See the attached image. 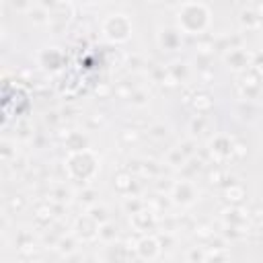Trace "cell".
Returning a JSON list of instances; mask_svg holds the SVG:
<instances>
[{
  "label": "cell",
  "mask_w": 263,
  "mask_h": 263,
  "mask_svg": "<svg viewBox=\"0 0 263 263\" xmlns=\"http://www.w3.org/2000/svg\"><path fill=\"white\" fill-rule=\"evenodd\" d=\"M58 2H60V0H37V6L45 8L47 12H51V10L58 6Z\"/></svg>",
  "instance_id": "cell-45"
},
{
  "label": "cell",
  "mask_w": 263,
  "mask_h": 263,
  "mask_svg": "<svg viewBox=\"0 0 263 263\" xmlns=\"http://www.w3.org/2000/svg\"><path fill=\"white\" fill-rule=\"evenodd\" d=\"M72 2H76V4H82V6H88L92 0H72Z\"/></svg>",
  "instance_id": "cell-49"
},
{
  "label": "cell",
  "mask_w": 263,
  "mask_h": 263,
  "mask_svg": "<svg viewBox=\"0 0 263 263\" xmlns=\"http://www.w3.org/2000/svg\"><path fill=\"white\" fill-rule=\"evenodd\" d=\"M37 64L47 72H60L66 66V55L58 47H43L37 53Z\"/></svg>",
  "instance_id": "cell-9"
},
{
  "label": "cell",
  "mask_w": 263,
  "mask_h": 263,
  "mask_svg": "<svg viewBox=\"0 0 263 263\" xmlns=\"http://www.w3.org/2000/svg\"><path fill=\"white\" fill-rule=\"evenodd\" d=\"M78 238L74 236V232H70V234H66V236H60V240L55 242V249L64 255V257H70L76 249H78Z\"/></svg>",
  "instance_id": "cell-23"
},
{
  "label": "cell",
  "mask_w": 263,
  "mask_h": 263,
  "mask_svg": "<svg viewBox=\"0 0 263 263\" xmlns=\"http://www.w3.org/2000/svg\"><path fill=\"white\" fill-rule=\"evenodd\" d=\"M70 191L64 187V185H60V187H53L51 191H49V201H53V203H64L66 205V201L70 199Z\"/></svg>",
  "instance_id": "cell-34"
},
{
  "label": "cell",
  "mask_w": 263,
  "mask_h": 263,
  "mask_svg": "<svg viewBox=\"0 0 263 263\" xmlns=\"http://www.w3.org/2000/svg\"><path fill=\"white\" fill-rule=\"evenodd\" d=\"M251 214L249 210H245L242 205H228L222 210V222L230 224V226H242V228H251L249 226Z\"/></svg>",
  "instance_id": "cell-16"
},
{
  "label": "cell",
  "mask_w": 263,
  "mask_h": 263,
  "mask_svg": "<svg viewBox=\"0 0 263 263\" xmlns=\"http://www.w3.org/2000/svg\"><path fill=\"white\" fill-rule=\"evenodd\" d=\"M166 68H168L171 78H173L177 84H179V82H185V80H187V76H189V68H187V64H185V62H181V60L171 62Z\"/></svg>",
  "instance_id": "cell-25"
},
{
  "label": "cell",
  "mask_w": 263,
  "mask_h": 263,
  "mask_svg": "<svg viewBox=\"0 0 263 263\" xmlns=\"http://www.w3.org/2000/svg\"><path fill=\"white\" fill-rule=\"evenodd\" d=\"M253 70L263 78V58L259 55V58H253Z\"/></svg>",
  "instance_id": "cell-46"
},
{
  "label": "cell",
  "mask_w": 263,
  "mask_h": 263,
  "mask_svg": "<svg viewBox=\"0 0 263 263\" xmlns=\"http://www.w3.org/2000/svg\"><path fill=\"white\" fill-rule=\"evenodd\" d=\"M72 232L80 242H95L99 240V222H95L88 214L78 216L72 224Z\"/></svg>",
  "instance_id": "cell-8"
},
{
  "label": "cell",
  "mask_w": 263,
  "mask_h": 263,
  "mask_svg": "<svg viewBox=\"0 0 263 263\" xmlns=\"http://www.w3.org/2000/svg\"><path fill=\"white\" fill-rule=\"evenodd\" d=\"M168 197H171V201H173L175 205H179V208H189V205H193V203L197 201L199 191H197V187H195L193 181L181 179V181H175V183H173V189H171Z\"/></svg>",
  "instance_id": "cell-5"
},
{
  "label": "cell",
  "mask_w": 263,
  "mask_h": 263,
  "mask_svg": "<svg viewBox=\"0 0 263 263\" xmlns=\"http://www.w3.org/2000/svg\"><path fill=\"white\" fill-rule=\"evenodd\" d=\"M212 25V10L201 0H185L177 8V29L183 35H203Z\"/></svg>",
  "instance_id": "cell-1"
},
{
  "label": "cell",
  "mask_w": 263,
  "mask_h": 263,
  "mask_svg": "<svg viewBox=\"0 0 263 263\" xmlns=\"http://www.w3.org/2000/svg\"><path fill=\"white\" fill-rule=\"evenodd\" d=\"M205 179L210 185H222V181H226V175H224L222 166H218V162H216L214 166H210L205 171Z\"/></svg>",
  "instance_id": "cell-31"
},
{
  "label": "cell",
  "mask_w": 263,
  "mask_h": 263,
  "mask_svg": "<svg viewBox=\"0 0 263 263\" xmlns=\"http://www.w3.org/2000/svg\"><path fill=\"white\" fill-rule=\"evenodd\" d=\"M0 154H2V160L4 162H10L12 158H16V150H12V144L8 142V140H2V144H0Z\"/></svg>",
  "instance_id": "cell-41"
},
{
  "label": "cell",
  "mask_w": 263,
  "mask_h": 263,
  "mask_svg": "<svg viewBox=\"0 0 263 263\" xmlns=\"http://www.w3.org/2000/svg\"><path fill=\"white\" fill-rule=\"evenodd\" d=\"M234 144H236L234 138H230L228 134H216L208 142V152H210L214 162L224 164V162L234 158Z\"/></svg>",
  "instance_id": "cell-4"
},
{
  "label": "cell",
  "mask_w": 263,
  "mask_h": 263,
  "mask_svg": "<svg viewBox=\"0 0 263 263\" xmlns=\"http://www.w3.org/2000/svg\"><path fill=\"white\" fill-rule=\"evenodd\" d=\"M199 168H201V160H199V158L193 154V156H189V158H187V162H185V164H183L179 171H181L185 177H193V175H195Z\"/></svg>",
  "instance_id": "cell-33"
},
{
  "label": "cell",
  "mask_w": 263,
  "mask_h": 263,
  "mask_svg": "<svg viewBox=\"0 0 263 263\" xmlns=\"http://www.w3.org/2000/svg\"><path fill=\"white\" fill-rule=\"evenodd\" d=\"M55 218V210L51 205V201H39L33 210V220L39 224V226H47L51 224Z\"/></svg>",
  "instance_id": "cell-19"
},
{
  "label": "cell",
  "mask_w": 263,
  "mask_h": 263,
  "mask_svg": "<svg viewBox=\"0 0 263 263\" xmlns=\"http://www.w3.org/2000/svg\"><path fill=\"white\" fill-rule=\"evenodd\" d=\"M187 152L181 148V146H175V148H171L168 152H166V156H164V162L171 166V168H181L185 162H187Z\"/></svg>",
  "instance_id": "cell-22"
},
{
  "label": "cell",
  "mask_w": 263,
  "mask_h": 263,
  "mask_svg": "<svg viewBox=\"0 0 263 263\" xmlns=\"http://www.w3.org/2000/svg\"><path fill=\"white\" fill-rule=\"evenodd\" d=\"M107 261H129V259H138L136 251L129 245H115L111 242V247H107Z\"/></svg>",
  "instance_id": "cell-18"
},
{
  "label": "cell",
  "mask_w": 263,
  "mask_h": 263,
  "mask_svg": "<svg viewBox=\"0 0 263 263\" xmlns=\"http://www.w3.org/2000/svg\"><path fill=\"white\" fill-rule=\"evenodd\" d=\"M181 35L183 33L177 27H162L156 33V43L162 51H177V49H181V43H183Z\"/></svg>",
  "instance_id": "cell-12"
},
{
  "label": "cell",
  "mask_w": 263,
  "mask_h": 263,
  "mask_svg": "<svg viewBox=\"0 0 263 263\" xmlns=\"http://www.w3.org/2000/svg\"><path fill=\"white\" fill-rule=\"evenodd\" d=\"M134 251H136V257L140 261H156L160 257V253H162V242H160V238L156 234L146 232L136 240Z\"/></svg>",
  "instance_id": "cell-6"
},
{
  "label": "cell",
  "mask_w": 263,
  "mask_h": 263,
  "mask_svg": "<svg viewBox=\"0 0 263 263\" xmlns=\"http://www.w3.org/2000/svg\"><path fill=\"white\" fill-rule=\"evenodd\" d=\"M146 203L140 199V197H136V195H125V201H123V210L127 212V214H134V212H138V210H142Z\"/></svg>",
  "instance_id": "cell-38"
},
{
  "label": "cell",
  "mask_w": 263,
  "mask_h": 263,
  "mask_svg": "<svg viewBox=\"0 0 263 263\" xmlns=\"http://www.w3.org/2000/svg\"><path fill=\"white\" fill-rule=\"evenodd\" d=\"M187 261H205V247H201V249H197V247H193L189 253H187Z\"/></svg>",
  "instance_id": "cell-42"
},
{
  "label": "cell",
  "mask_w": 263,
  "mask_h": 263,
  "mask_svg": "<svg viewBox=\"0 0 263 263\" xmlns=\"http://www.w3.org/2000/svg\"><path fill=\"white\" fill-rule=\"evenodd\" d=\"M64 146H66L68 152L82 150V148H88V138H86L82 132H70V134L64 138Z\"/></svg>",
  "instance_id": "cell-21"
},
{
  "label": "cell",
  "mask_w": 263,
  "mask_h": 263,
  "mask_svg": "<svg viewBox=\"0 0 263 263\" xmlns=\"http://www.w3.org/2000/svg\"><path fill=\"white\" fill-rule=\"evenodd\" d=\"M251 111H255V107H253V101H247V103H242V105H240V109H238V113H240V117H242V119H253Z\"/></svg>",
  "instance_id": "cell-43"
},
{
  "label": "cell",
  "mask_w": 263,
  "mask_h": 263,
  "mask_svg": "<svg viewBox=\"0 0 263 263\" xmlns=\"http://www.w3.org/2000/svg\"><path fill=\"white\" fill-rule=\"evenodd\" d=\"M101 33L107 41L111 43H125L129 41L132 33H134V25L129 21L127 14L123 12H113V14H107L101 23Z\"/></svg>",
  "instance_id": "cell-3"
},
{
  "label": "cell",
  "mask_w": 263,
  "mask_h": 263,
  "mask_svg": "<svg viewBox=\"0 0 263 263\" xmlns=\"http://www.w3.org/2000/svg\"><path fill=\"white\" fill-rule=\"evenodd\" d=\"M136 171L140 173V177H148V179H154V177H158V173H160V168H158V164H156L154 160L138 162Z\"/></svg>",
  "instance_id": "cell-27"
},
{
  "label": "cell",
  "mask_w": 263,
  "mask_h": 263,
  "mask_svg": "<svg viewBox=\"0 0 263 263\" xmlns=\"http://www.w3.org/2000/svg\"><path fill=\"white\" fill-rule=\"evenodd\" d=\"M129 224L134 228V232L138 234H146L150 230H154L158 226V216H156V210L154 208H148L144 205L142 210L129 214Z\"/></svg>",
  "instance_id": "cell-7"
},
{
  "label": "cell",
  "mask_w": 263,
  "mask_h": 263,
  "mask_svg": "<svg viewBox=\"0 0 263 263\" xmlns=\"http://www.w3.org/2000/svg\"><path fill=\"white\" fill-rule=\"evenodd\" d=\"M261 76L251 68V70H245L240 72V82H238V92L245 101H253L259 97L261 92Z\"/></svg>",
  "instance_id": "cell-10"
},
{
  "label": "cell",
  "mask_w": 263,
  "mask_h": 263,
  "mask_svg": "<svg viewBox=\"0 0 263 263\" xmlns=\"http://www.w3.org/2000/svg\"><path fill=\"white\" fill-rule=\"evenodd\" d=\"M144 2H158V0H144Z\"/></svg>",
  "instance_id": "cell-51"
},
{
  "label": "cell",
  "mask_w": 263,
  "mask_h": 263,
  "mask_svg": "<svg viewBox=\"0 0 263 263\" xmlns=\"http://www.w3.org/2000/svg\"><path fill=\"white\" fill-rule=\"evenodd\" d=\"M224 62L228 64L230 70L245 72V70H249L253 66V55L247 49H242V47H230V49H226Z\"/></svg>",
  "instance_id": "cell-13"
},
{
  "label": "cell",
  "mask_w": 263,
  "mask_h": 263,
  "mask_svg": "<svg viewBox=\"0 0 263 263\" xmlns=\"http://www.w3.org/2000/svg\"><path fill=\"white\" fill-rule=\"evenodd\" d=\"M261 148H263V138H261Z\"/></svg>",
  "instance_id": "cell-52"
},
{
  "label": "cell",
  "mask_w": 263,
  "mask_h": 263,
  "mask_svg": "<svg viewBox=\"0 0 263 263\" xmlns=\"http://www.w3.org/2000/svg\"><path fill=\"white\" fill-rule=\"evenodd\" d=\"M86 214H88L95 222H99V224H103V222L109 220V212H107V208L101 205V203H92V205H88V208H86Z\"/></svg>",
  "instance_id": "cell-28"
},
{
  "label": "cell",
  "mask_w": 263,
  "mask_h": 263,
  "mask_svg": "<svg viewBox=\"0 0 263 263\" xmlns=\"http://www.w3.org/2000/svg\"><path fill=\"white\" fill-rule=\"evenodd\" d=\"M166 136H168V127H166L164 123H152V125L148 127V138L154 140V142H160V140H164Z\"/></svg>",
  "instance_id": "cell-32"
},
{
  "label": "cell",
  "mask_w": 263,
  "mask_h": 263,
  "mask_svg": "<svg viewBox=\"0 0 263 263\" xmlns=\"http://www.w3.org/2000/svg\"><path fill=\"white\" fill-rule=\"evenodd\" d=\"M99 168H101L99 154L90 148L68 152L66 162H64L66 177L78 185H88L90 181H95V177L99 175Z\"/></svg>",
  "instance_id": "cell-2"
},
{
  "label": "cell",
  "mask_w": 263,
  "mask_h": 263,
  "mask_svg": "<svg viewBox=\"0 0 263 263\" xmlns=\"http://www.w3.org/2000/svg\"><path fill=\"white\" fill-rule=\"evenodd\" d=\"M205 127H208V119H205V115L197 113V115L191 117V121H189V134H191V138L201 136V134L205 132Z\"/></svg>",
  "instance_id": "cell-26"
},
{
  "label": "cell",
  "mask_w": 263,
  "mask_h": 263,
  "mask_svg": "<svg viewBox=\"0 0 263 263\" xmlns=\"http://www.w3.org/2000/svg\"><path fill=\"white\" fill-rule=\"evenodd\" d=\"M72 16H74V2L72 0H60L58 6L49 12V25L53 31H62L72 21Z\"/></svg>",
  "instance_id": "cell-11"
},
{
  "label": "cell",
  "mask_w": 263,
  "mask_h": 263,
  "mask_svg": "<svg viewBox=\"0 0 263 263\" xmlns=\"http://www.w3.org/2000/svg\"><path fill=\"white\" fill-rule=\"evenodd\" d=\"M27 14H29L33 25H49V12L45 8H41V6H33Z\"/></svg>",
  "instance_id": "cell-30"
},
{
  "label": "cell",
  "mask_w": 263,
  "mask_h": 263,
  "mask_svg": "<svg viewBox=\"0 0 263 263\" xmlns=\"http://www.w3.org/2000/svg\"><path fill=\"white\" fill-rule=\"evenodd\" d=\"M255 10H257V14H259V18L263 21V2H259V4L255 6Z\"/></svg>",
  "instance_id": "cell-48"
},
{
  "label": "cell",
  "mask_w": 263,
  "mask_h": 263,
  "mask_svg": "<svg viewBox=\"0 0 263 263\" xmlns=\"http://www.w3.org/2000/svg\"><path fill=\"white\" fill-rule=\"evenodd\" d=\"M257 234H259V242L263 245V224L259 226V230H257Z\"/></svg>",
  "instance_id": "cell-50"
},
{
  "label": "cell",
  "mask_w": 263,
  "mask_h": 263,
  "mask_svg": "<svg viewBox=\"0 0 263 263\" xmlns=\"http://www.w3.org/2000/svg\"><path fill=\"white\" fill-rule=\"evenodd\" d=\"M195 236H201V238H205V240H210L212 236H214V232L208 228V226H195Z\"/></svg>",
  "instance_id": "cell-44"
},
{
  "label": "cell",
  "mask_w": 263,
  "mask_h": 263,
  "mask_svg": "<svg viewBox=\"0 0 263 263\" xmlns=\"http://www.w3.org/2000/svg\"><path fill=\"white\" fill-rule=\"evenodd\" d=\"M185 103H187L195 113H201V115H205V113H210V111L214 109V97H212L208 90H203V88H197V90H193L191 95H187Z\"/></svg>",
  "instance_id": "cell-15"
},
{
  "label": "cell",
  "mask_w": 263,
  "mask_h": 263,
  "mask_svg": "<svg viewBox=\"0 0 263 263\" xmlns=\"http://www.w3.org/2000/svg\"><path fill=\"white\" fill-rule=\"evenodd\" d=\"M222 195H224V201L228 205H242V201L247 199V191L240 183H234L230 179V183H224V189H222Z\"/></svg>",
  "instance_id": "cell-17"
},
{
  "label": "cell",
  "mask_w": 263,
  "mask_h": 263,
  "mask_svg": "<svg viewBox=\"0 0 263 263\" xmlns=\"http://www.w3.org/2000/svg\"><path fill=\"white\" fill-rule=\"evenodd\" d=\"M117 236H119V230H117V226H115L113 222L107 220V222L99 224V240H101V242L111 245V242L117 240Z\"/></svg>",
  "instance_id": "cell-24"
},
{
  "label": "cell",
  "mask_w": 263,
  "mask_h": 263,
  "mask_svg": "<svg viewBox=\"0 0 263 263\" xmlns=\"http://www.w3.org/2000/svg\"><path fill=\"white\" fill-rule=\"evenodd\" d=\"M140 140V134H138V129H134V127H123L121 132H119V142L123 144V146H132V144H136Z\"/></svg>",
  "instance_id": "cell-35"
},
{
  "label": "cell",
  "mask_w": 263,
  "mask_h": 263,
  "mask_svg": "<svg viewBox=\"0 0 263 263\" xmlns=\"http://www.w3.org/2000/svg\"><path fill=\"white\" fill-rule=\"evenodd\" d=\"M16 247H18L21 253H31L35 249V240H33V236L27 230H21L16 234Z\"/></svg>",
  "instance_id": "cell-29"
},
{
  "label": "cell",
  "mask_w": 263,
  "mask_h": 263,
  "mask_svg": "<svg viewBox=\"0 0 263 263\" xmlns=\"http://www.w3.org/2000/svg\"><path fill=\"white\" fill-rule=\"evenodd\" d=\"M238 21H240V27L247 29V31H255V29L263 27V21L259 18V14H257L255 8H242Z\"/></svg>",
  "instance_id": "cell-20"
},
{
  "label": "cell",
  "mask_w": 263,
  "mask_h": 263,
  "mask_svg": "<svg viewBox=\"0 0 263 263\" xmlns=\"http://www.w3.org/2000/svg\"><path fill=\"white\" fill-rule=\"evenodd\" d=\"M8 2V6L14 10V12H29L31 8H33V2L31 0H6Z\"/></svg>",
  "instance_id": "cell-40"
},
{
  "label": "cell",
  "mask_w": 263,
  "mask_h": 263,
  "mask_svg": "<svg viewBox=\"0 0 263 263\" xmlns=\"http://www.w3.org/2000/svg\"><path fill=\"white\" fill-rule=\"evenodd\" d=\"M113 187L119 195H134L136 189H138V181H136V175L129 171V168H121L113 175Z\"/></svg>",
  "instance_id": "cell-14"
},
{
  "label": "cell",
  "mask_w": 263,
  "mask_h": 263,
  "mask_svg": "<svg viewBox=\"0 0 263 263\" xmlns=\"http://www.w3.org/2000/svg\"><path fill=\"white\" fill-rule=\"evenodd\" d=\"M25 205H27V201H25V197L23 195H12V197H8V201H6V208L10 210V212H23L25 210Z\"/></svg>",
  "instance_id": "cell-39"
},
{
  "label": "cell",
  "mask_w": 263,
  "mask_h": 263,
  "mask_svg": "<svg viewBox=\"0 0 263 263\" xmlns=\"http://www.w3.org/2000/svg\"><path fill=\"white\" fill-rule=\"evenodd\" d=\"M129 103H132L134 107H146V105L150 103V92L136 88V90L132 92V97H129Z\"/></svg>",
  "instance_id": "cell-37"
},
{
  "label": "cell",
  "mask_w": 263,
  "mask_h": 263,
  "mask_svg": "<svg viewBox=\"0 0 263 263\" xmlns=\"http://www.w3.org/2000/svg\"><path fill=\"white\" fill-rule=\"evenodd\" d=\"M162 2H164L166 6H173V8H179V6H181V4L185 2V0H162Z\"/></svg>",
  "instance_id": "cell-47"
},
{
  "label": "cell",
  "mask_w": 263,
  "mask_h": 263,
  "mask_svg": "<svg viewBox=\"0 0 263 263\" xmlns=\"http://www.w3.org/2000/svg\"><path fill=\"white\" fill-rule=\"evenodd\" d=\"M97 197H99V193H97L92 187H88V185H82V191L78 193V201H80V203L92 205V203H97Z\"/></svg>",
  "instance_id": "cell-36"
}]
</instances>
